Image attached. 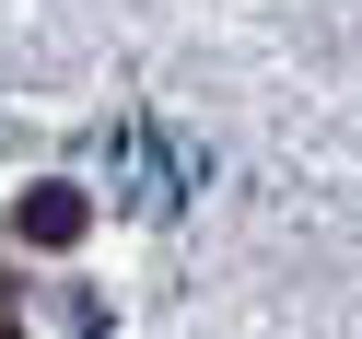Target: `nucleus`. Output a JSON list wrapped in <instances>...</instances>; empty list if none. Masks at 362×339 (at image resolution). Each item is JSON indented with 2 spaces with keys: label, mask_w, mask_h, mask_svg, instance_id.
Listing matches in <instances>:
<instances>
[{
  "label": "nucleus",
  "mask_w": 362,
  "mask_h": 339,
  "mask_svg": "<svg viewBox=\"0 0 362 339\" xmlns=\"http://www.w3.org/2000/svg\"><path fill=\"white\" fill-rule=\"evenodd\" d=\"M82 222H94V199H82L71 176H47V188H24V234H35V246H82Z\"/></svg>",
  "instance_id": "obj_1"
}]
</instances>
